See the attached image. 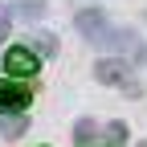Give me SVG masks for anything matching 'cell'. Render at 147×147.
I'll use <instances>...</instances> for the list:
<instances>
[{
  "mask_svg": "<svg viewBox=\"0 0 147 147\" xmlns=\"http://www.w3.org/2000/svg\"><path fill=\"white\" fill-rule=\"evenodd\" d=\"M94 78L106 82V86H123L127 94H135V82H131V61H123V57H102L94 65Z\"/></svg>",
  "mask_w": 147,
  "mask_h": 147,
  "instance_id": "6da1fadb",
  "label": "cell"
},
{
  "mask_svg": "<svg viewBox=\"0 0 147 147\" xmlns=\"http://www.w3.org/2000/svg\"><path fill=\"white\" fill-rule=\"evenodd\" d=\"M29 98H33V90L25 82H0V115H21Z\"/></svg>",
  "mask_w": 147,
  "mask_h": 147,
  "instance_id": "7a4b0ae2",
  "label": "cell"
},
{
  "mask_svg": "<svg viewBox=\"0 0 147 147\" xmlns=\"http://www.w3.org/2000/svg\"><path fill=\"white\" fill-rule=\"evenodd\" d=\"M0 61L8 65V74H12V78H29V74H37V69H41V61H37V57H33V49H25V45H12Z\"/></svg>",
  "mask_w": 147,
  "mask_h": 147,
  "instance_id": "3957f363",
  "label": "cell"
},
{
  "mask_svg": "<svg viewBox=\"0 0 147 147\" xmlns=\"http://www.w3.org/2000/svg\"><path fill=\"white\" fill-rule=\"evenodd\" d=\"M74 25H78L90 41H102V29H110V25H106V12H78Z\"/></svg>",
  "mask_w": 147,
  "mask_h": 147,
  "instance_id": "277c9868",
  "label": "cell"
},
{
  "mask_svg": "<svg viewBox=\"0 0 147 147\" xmlns=\"http://www.w3.org/2000/svg\"><path fill=\"white\" fill-rule=\"evenodd\" d=\"M25 131H29V123L21 115H0V135H4V139H21Z\"/></svg>",
  "mask_w": 147,
  "mask_h": 147,
  "instance_id": "5b68a950",
  "label": "cell"
},
{
  "mask_svg": "<svg viewBox=\"0 0 147 147\" xmlns=\"http://www.w3.org/2000/svg\"><path fill=\"white\" fill-rule=\"evenodd\" d=\"M33 49L41 53V57H53V53H57V37L45 33V29H33Z\"/></svg>",
  "mask_w": 147,
  "mask_h": 147,
  "instance_id": "8992f818",
  "label": "cell"
},
{
  "mask_svg": "<svg viewBox=\"0 0 147 147\" xmlns=\"http://www.w3.org/2000/svg\"><path fill=\"white\" fill-rule=\"evenodd\" d=\"M94 135H98V123H94V119H82V123H74V143H78V147H86Z\"/></svg>",
  "mask_w": 147,
  "mask_h": 147,
  "instance_id": "52a82bcc",
  "label": "cell"
},
{
  "mask_svg": "<svg viewBox=\"0 0 147 147\" xmlns=\"http://www.w3.org/2000/svg\"><path fill=\"white\" fill-rule=\"evenodd\" d=\"M98 135H102L110 147H119V143L127 139V123H106V127H98Z\"/></svg>",
  "mask_w": 147,
  "mask_h": 147,
  "instance_id": "ba28073f",
  "label": "cell"
},
{
  "mask_svg": "<svg viewBox=\"0 0 147 147\" xmlns=\"http://www.w3.org/2000/svg\"><path fill=\"white\" fill-rule=\"evenodd\" d=\"M8 25H12V12H8V4H0V41L8 37Z\"/></svg>",
  "mask_w": 147,
  "mask_h": 147,
  "instance_id": "9c48e42d",
  "label": "cell"
},
{
  "mask_svg": "<svg viewBox=\"0 0 147 147\" xmlns=\"http://www.w3.org/2000/svg\"><path fill=\"white\" fill-rule=\"evenodd\" d=\"M139 147H147V143H139Z\"/></svg>",
  "mask_w": 147,
  "mask_h": 147,
  "instance_id": "30bf717a",
  "label": "cell"
}]
</instances>
